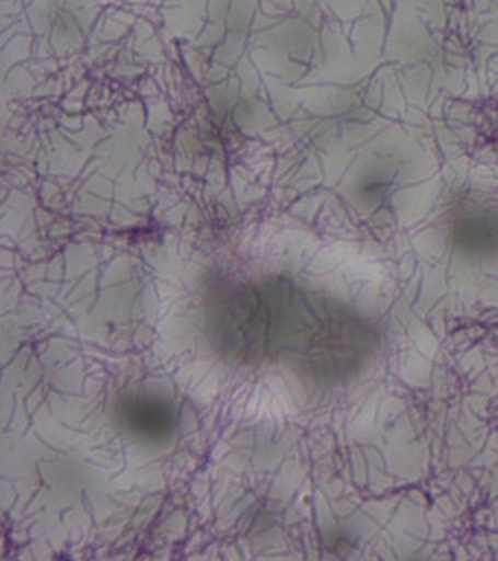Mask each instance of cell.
Instances as JSON below:
<instances>
[{"mask_svg":"<svg viewBox=\"0 0 498 561\" xmlns=\"http://www.w3.org/2000/svg\"><path fill=\"white\" fill-rule=\"evenodd\" d=\"M208 320L213 341L234 358L287 364L319 381L354 375L378 345L361 316L281 278L222 289Z\"/></svg>","mask_w":498,"mask_h":561,"instance_id":"cell-1","label":"cell"},{"mask_svg":"<svg viewBox=\"0 0 498 561\" xmlns=\"http://www.w3.org/2000/svg\"><path fill=\"white\" fill-rule=\"evenodd\" d=\"M117 414L126 430L147 440H164L176 427L173 408L159 398H126L120 402Z\"/></svg>","mask_w":498,"mask_h":561,"instance_id":"cell-2","label":"cell"},{"mask_svg":"<svg viewBox=\"0 0 498 561\" xmlns=\"http://www.w3.org/2000/svg\"><path fill=\"white\" fill-rule=\"evenodd\" d=\"M453 241L471 254L498 253V215L487 210L463 214L453 224Z\"/></svg>","mask_w":498,"mask_h":561,"instance_id":"cell-3","label":"cell"}]
</instances>
